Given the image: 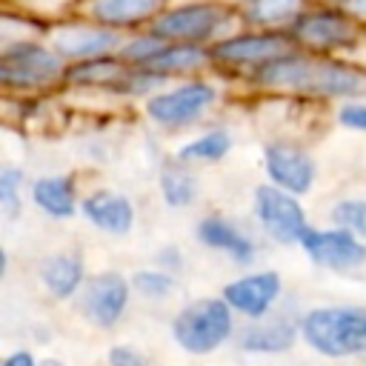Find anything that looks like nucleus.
I'll return each instance as SVG.
<instances>
[{"instance_id": "nucleus-17", "label": "nucleus", "mask_w": 366, "mask_h": 366, "mask_svg": "<svg viewBox=\"0 0 366 366\" xmlns=\"http://www.w3.org/2000/svg\"><path fill=\"white\" fill-rule=\"evenodd\" d=\"M194 240L209 249V252H217L223 257H229L234 266H254L257 263V240L232 217L226 214H203L197 217L194 223Z\"/></svg>"}, {"instance_id": "nucleus-22", "label": "nucleus", "mask_w": 366, "mask_h": 366, "mask_svg": "<svg viewBox=\"0 0 366 366\" xmlns=\"http://www.w3.org/2000/svg\"><path fill=\"white\" fill-rule=\"evenodd\" d=\"M137 69L157 71L169 80H186V77H200L206 69H212L209 46H192V43H163L157 54Z\"/></svg>"}, {"instance_id": "nucleus-13", "label": "nucleus", "mask_w": 366, "mask_h": 366, "mask_svg": "<svg viewBox=\"0 0 366 366\" xmlns=\"http://www.w3.org/2000/svg\"><path fill=\"white\" fill-rule=\"evenodd\" d=\"M220 297L243 320H260L277 312L283 300V277L277 269H252L229 283H223Z\"/></svg>"}, {"instance_id": "nucleus-29", "label": "nucleus", "mask_w": 366, "mask_h": 366, "mask_svg": "<svg viewBox=\"0 0 366 366\" xmlns=\"http://www.w3.org/2000/svg\"><path fill=\"white\" fill-rule=\"evenodd\" d=\"M106 366H152V360L146 357V352H140L137 346L129 343H114L106 352Z\"/></svg>"}, {"instance_id": "nucleus-25", "label": "nucleus", "mask_w": 366, "mask_h": 366, "mask_svg": "<svg viewBox=\"0 0 366 366\" xmlns=\"http://www.w3.org/2000/svg\"><path fill=\"white\" fill-rule=\"evenodd\" d=\"M232 149H234L232 132L223 126H212V129L189 137L186 143H180L174 152V160L186 163V166H214L223 157H229Z\"/></svg>"}, {"instance_id": "nucleus-20", "label": "nucleus", "mask_w": 366, "mask_h": 366, "mask_svg": "<svg viewBox=\"0 0 366 366\" xmlns=\"http://www.w3.org/2000/svg\"><path fill=\"white\" fill-rule=\"evenodd\" d=\"M129 71H132V63H126L120 54L92 57V60L69 63V66H66L63 86H69V89H86V92L117 94Z\"/></svg>"}, {"instance_id": "nucleus-6", "label": "nucleus", "mask_w": 366, "mask_h": 366, "mask_svg": "<svg viewBox=\"0 0 366 366\" xmlns=\"http://www.w3.org/2000/svg\"><path fill=\"white\" fill-rule=\"evenodd\" d=\"M289 37L295 49L323 57H343L363 43L366 26L335 3H312L292 23Z\"/></svg>"}, {"instance_id": "nucleus-31", "label": "nucleus", "mask_w": 366, "mask_h": 366, "mask_svg": "<svg viewBox=\"0 0 366 366\" xmlns=\"http://www.w3.org/2000/svg\"><path fill=\"white\" fill-rule=\"evenodd\" d=\"M183 263H186V257H183V252L177 246H160L154 252V266H160L166 272H174L177 274L183 269Z\"/></svg>"}, {"instance_id": "nucleus-14", "label": "nucleus", "mask_w": 366, "mask_h": 366, "mask_svg": "<svg viewBox=\"0 0 366 366\" xmlns=\"http://www.w3.org/2000/svg\"><path fill=\"white\" fill-rule=\"evenodd\" d=\"M300 252L312 266L337 274L355 272L366 263V240L337 226H326V229L312 226L300 240Z\"/></svg>"}, {"instance_id": "nucleus-11", "label": "nucleus", "mask_w": 366, "mask_h": 366, "mask_svg": "<svg viewBox=\"0 0 366 366\" xmlns=\"http://www.w3.org/2000/svg\"><path fill=\"white\" fill-rule=\"evenodd\" d=\"M46 40L51 43V49L66 63H80V60H92V57L120 54L126 34L74 14L69 20H60L54 26H49L46 29Z\"/></svg>"}, {"instance_id": "nucleus-9", "label": "nucleus", "mask_w": 366, "mask_h": 366, "mask_svg": "<svg viewBox=\"0 0 366 366\" xmlns=\"http://www.w3.org/2000/svg\"><path fill=\"white\" fill-rule=\"evenodd\" d=\"M252 217L257 229L277 246H300V240L312 229L300 197L277 189L269 180L257 183L252 192Z\"/></svg>"}, {"instance_id": "nucleus-15", "label": "nucleus", "mask_w": 366, "mask_h": 366, "mask_svg": "<svg viewBox=\"0 0 366 366\" xmlns=\"http://www.w3.org/2000/svg\"><path fill=\"white\" fill-rule=\"evenodd\" d=\"M297 340H300V315L277 309L260 320H246L237 329L234 349L252 357H277L292 352Z\"/></svg>"}, {"instance_id": "nucleus-4", "label": "nucleus", "mask_w": 366, "mask_h": 366, "mask_svg": "<svg viewBox=\"0 0 366 366\" xmlns=\"http://www.w3.org/2000/svg\"><path fill=\"white\" fill-rule=\"evenodd\" d=\"M66 66L69 63L51 49L49 40H6L0 49V86L6 94H43L63 86Z\"/></svg>"}, {"instance_id": "nucleus-21", "label": "nucleus", "mask_w": 366, "mask_h": 366, "mask_svg": "<svg viewBox=\"0 0 366 366\" xmlns=\"http://www.w3.org/2000/svg\"><path fill=\"white\" fill-rule=\"evenodd\" d=\"M29 197L51 220H71L80 214L83 194L77 192L74 174H40L29 183Z\"/></svg>"}, {"instance_id": "nucleus-2", "label": "nucleus", "mask_w": 366, "mask_h": 366, "mask_svg": "<svg viewBox=\"0 0 366 366\" xmlns=\"http://www.w3.org/2000/svg\"><path fill=\"white\" fill-rule=\"evenodd\" d=\"M300 343L329 360L366 357V306L323 303L300 312Z\"/></svg>"}, {"instance_id": "nucleus-27", "label": "nucleus", "mask_w": 366, "mask_h": 366, "mask_svg": "<svg viewBox=\"0 0 366 366\" xmlns=\"http://www.w3.org/2000/svg\"><path fill=\"white\" fill-rule=\"evenodd\" d=\"M23 189H26V172L20 166H3L0 169V212L6 220L20 217L23 212Z\"/></svg>"}, {"instance_id": "nucleus-26", "label": "nucleus", "mask_w": 366, "mask_h": 366, "mask_svg": "<svg viewBox=\"0 0 366 366\" xmlns=\"http://www.w3.org/2000/svg\"><path fill=\"white\" fill-rule=\"evenodd\" d=\"M177 274L174 272H166L160 266H146V269H137L132 272V289L137 297L149 300V303H163L169 300L174 292H177Z\"/></svg>"}, {"instance_id": "nucleus-24", "label": "nucleus", "mask_w": 366, "mask_h": 366, "mask_svg": "<svg viewBox=\"0 0 366 366\" xmlns=\"http://www.w3.org/2000/svg\"><path fill=\"white\" fill-rule=\"evenodd\" d=\"M157 192H160V200L166 203V209H172V212L192 209L200 197V180H197L194 166H186L172 157L157 174Z\"/></svg>"}, {"instance_id": "nucleus-19", "label": "nucleus", "mask_w": 366, "mask_h": 366, "mask_svg": "<svg viewBox=\"0 0 366 366\" xmlns=\"http://www.w3.org/2000/svg\"><path fill=\"white\" fill-rule=\"evenodd\" d=\"M37 280L51 300L66 303V300L80 297V292L89 280V269H86V260L77 249H57L40 260Z\"/></svg>"}, {"instance_id": "nucleus-3", "label": "nucleus", "mask_w": 366, "mask_h": 366, "mask_svg": "<svg viewBox=\"0 0 366 366\" xmlns=\"http://www.w3.org/2000/svg\"><path fill=\"white\" fill-rule=\"evenodd\" d=\"M237 329V315L220 295H203L183 303L169 323L172 340L192 357H206L234 343Z\"/></svg>"}, {"instance_id": "nucleus-8", "label": "nucleus", "mask_w": 366, "mask_h": 366, "mask_svg": "<svg viewBox=\"0 0 366 366\" xmlns=\"http://www.w3.org/2000/svg\"><path fill=\"white\" fill-rule=\"evenodd\" d=\"M289 49H295L289 31L237 29V31L226 34L223 40L212 43L209 57H212V69L226 71V74H237V77H249L252 71H257L269 60L286 54Z\"/></svg>"}, {"instance_id": "nucleus-1", "label": "nucleus", "mask_w": 366, "mask_h": 366, "mask_svg": "<svg viewBox=\"0 0 366 366\" xmlns=\"http://www.w3.org/2000/svg\"><path fill=\"white\" fill-rule=\"evenodd\" d=\"M243 80L254 92L295 94L309 100L349 103L366 97V69L346 57H323L303 49H289Z\"/></svg>"}, {"instance_id": "nucleus-5", "label": "nucleus", "mask_w": 366, "mask_h": 366, "mask_svg": "<svg viewBox=\"0 0 366 366\" xmlns=\"http://www.w3.org/2000/svg\"><path fill=\"white\" fill-rule=\"evenodd\" d=\"M243 29L237 17V6L220 0H186L172 3L154 23L152 31L169 43H192V46H212L226 34Z\"/></svg>"}, {"instance_id": "nucleus-10", "label": "nucleus", "mask_w": 366, "mask_h": 366, "mask_svg": "<svg viewBox=\"0 0 366 366\" xmlns=\"http://www.w3.org/2000/svg\"><path fill=\"white\" fill-rule=\"evenodd\" d=\"M132 277H126L117 269H103L89 274L80 297H77V309L83 315V320L100 332H112L114 326L123 323L129 306H132Z\"/></svg>"}, {"instance_id": "nucleus-12", "label": "nucleus", "mask_w": 366, "mask_h": 366, "mask_svg": "<svg viewBox=\"0 0 366 366\" xmlns=\"http://www.w3.org/2000/svg\"><path fill=\"white\" fill-rule=\"evenodd\" d=\"M260 166H263V174L269 183H274L277 189L292 192L297 197L309 194L320 174L315 154L306 146H300L295 140H283V137L269 140L263 146Z\"/></svg>"}, {"instance_id": "nucleus-30", "label": "nucleus", "mask_w": 366, "mask_h": 366, "mask_svg": "<svg viewBox=\"0 0 366 366\" xmlns=\"http://www.w3.org/2000/svg\"><path fill=\"white\" fill-rule=\"evenodd\" d=\"M337 123L349 132H366V100H349L337 106Z\"/></svg>"}, {"instance_id": "nucleus-36", "label": "nucleus", "mask_w": 366, "mask_h": 366, "mask_svg": "<svg viewBox=\"0 0 366 366\" xmlns=\"http://www.w3.org/2000/svg\"><path fill=\"white\" fill-rule=\"evenodd\" d=\"M312 3H332V0H312Z\"/></svg>"}, {"instance_id": "nucleus-32", "label": "nucleus", "mask_w": 366, "mask_h": 366, "mask_svg": "<svg viewBox=\"0 0 366 366\" xmlns=\"http://www.w3.org/2000/svg\"><path fill=\"white\" fill-rule=\"evenodd\" d=\"M0 366H40V357H34L29 349H14L3 357Z\"/></svg>"}, {"instance_id": "nucleus-23", "label": "nucleus", "mask_w": 366, "mask_h": 366, "mask_svg": "<svg viewBox=\"0 0 366 366\" xmlns=\"http://www.w3.org/2000/svg\"><path fill=\"white\" fill-rule=\"evenodd\" d=\"M234 6L243 29L289 31L292 23L312 6V0H237Z\"/></svg>"}, {"instance_id": "nucleus-34", "label": "nucleus", "mask_w": 366, "mask_h": 366, "mask_svg": "<svg viewBox=\"0 0 366 366\" xmlns=\"http://www.w3.org/2000/svg\"><path fill=\"white\" fill-rule=\"evenodd\" d=\"M6 274H9V252L0 249V277H6Z\"/></svg>"}, {"instance_id": "nucleus-28", "label": "nucleus", "mask_w": 366, "mask_h": 366, "mask_svg": "<svg viewBox=\"0 0 366 366\" xmlns=\"http://www.w3.org/2000/svg\"><path fill=\"white\" fill-rule=\"evenodd\" d=\"M329 220L337 229H346L357 237H366V197H340L329 209Z\"/></svg>"}, {"instance_id": "nucleus-33", "label": "nucleus", "mask_w": 366, "mask_h": 366, "mask_svg": "<svg viewBox=\"0 0 366 366\" xmlns=\"http://www.w3.org/2000/svg\"><path fill=\"white\" fill-rule=\"evenodd\" d=\"M335 6H340L343 11H349L355 20H360L366 26V0H332Z\"/></svg>"}, {"instance_id": "nucleus-35", "label": "nucleus", "mask_w": 366, "mask_h": 366, "mask_svg": "<svg viewBox=\"0 0 366 366\" xmlns=\"http://www.w3.org/2000/svg\"><path fill=\"white\" fill-rule=\"evenodd\" d=\"M40 366H66L60 357H51V355H46V357H40Z\"/></svg>"}, {"instance_id": "nucleus-7", "label": "nucleus", "mask_w": 366, "mask_h": 366, "mask_svg": "<svg viewBox=\"0 0 366 366\" xmlns=\"http://www.w3.org/2000/svg\"><path fill=\"white\" fill-rule=\"evenodd\" d=\"M220 103L217 83L200 77H186L169 83L163 92L143 100V114L163 132H183L197 126L214 106Z\"/></svg>"}, {"instance_id": "nucleus-18", "label": "nucleus", "mask_w": 366, "mask_h": 366, "mask_svg": "<svg viewBox=\"0 0 366 366\" xmlns=\"http://www.w3.org/2000/svg\"><path fill=\"white\" fill-rule=\"evenodd\" d=\"M80 217L109 237H129L137 223V209L129 194L117 189H94L80 200Z\"/></svg>"}, {"instance_id": "nucleus-16", "label": "nucleus", "mask_w": 366, "mask_h": 366, "mask_svg": "<svg viewBox=\"0 0 366 366\" xmlns=\"http://www.w3.org/2000/svg\"><path fill=\"white\" fill-rule=\"evenodd\" d=\"M169 6L172 0H80L77 14L120 34H134L152 29Z\"/></svg>"}]
</instances>
